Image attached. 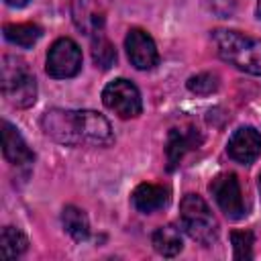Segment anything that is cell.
Segmentation results:
<instances>
[{
    "label": "cell",
    "instance_id": "cell-11",
    "mask_svg": "<svg viewBox=\"0 0 261 261\" xmlns=\"http://www.w3.org/2000/svg\"><path fill=\"white\" fill-rule=\"evenodd\" d=\"M202 143V135L194 126H181V128H171L167 135L165 143V157H167V169H175L179 161L184 159L186 153L198 149Z\"/></svg>",
    "mask_w": 261,
    "mask_h": 261
},
{
    "label": "cell",
    "instance_id": "cell-1",
    "mask_svg": "<svg viewBox=\"0 0 261 261\" xmlns=\"http://www.w3.org/2000/svg\"><path fill=\"white\" fill-rule=\"evenodd\" d=\"M212 39L222 61L245 73L261 75V39L232 29H218Z\"/></svg>",
    "mask_w": 261,
    "mask_h": 261
},
{
    "label": "cell",
    "instance_id": "cell-16",
    "mask_svg": "<svg viewBox=\"0 0 261 261\" xmlns=\"http://www.w3.org/2000/svg\"><path fill=\"white\" fill-rule=\"evenodd\" d=\"M61 224L65 228V232L73 239V241H86L90 237V220L86 216L84 210L75 208V206H65L61 212Z\"/></svg>",
    "mask_w": 261,
    "mask_h": 261
},
{
    "label": "cell",
    "instance_id": "cell-18",
    "mask_svg": "<svg viewBox=\"0 0 261 261\" xmlns=\"http://www.w3.org/2000/svg\"><path fill=\"white\" fill-rule=\"evenodd\" d=\"M29 247L27 237L22 234V230L14 228V226H4L2 234H0V253L4 259H16L20 257Z\"/></svg>",
    "mask_w": 261,
    "mask_h": 261
},
{
    "label": "cell",
    "instance_id": "cell-3",
    "mask_svg": "<svg viewBox=\"0 0 261 261\" xmlns=\"http://www.w3.org/2000/svg\"><path fill=\"white\" fill-rule=\"evenodd\" d=\"M179 224L196 243L210 247L218 241V220L198 194H186L179 202Z\"/></svg>",
    "mask_w": 261,
    "mask_h": 261
},
{
    "label": "cell",
    "instance_id": "cell-10",
    "mask_svg": "<svg viewBox=\"0 0 261 261\" xmlns=\"http://www.w3.org/2000/svg\"><path fill=\"white\" fill-rule=\"evenodd\" d=\"M226 153L237 163L251 165L261 155V133L255 126L237 128L226 143Z\"/></svg>",
    "mask_w": 261,
    "mask_h": 261
},
{
    "label": "cell",
    "instance_id": "cell-4",
    "mask_svg": "<svg viewBox=\"0 0 261 261\" xmlns=\"http://www.w3.org/2000/svg\"><path fill=\"white\" fill-rule=\"evenodd\" d=\"M102 102L108 110L118 114L120 118H135L143 110V100L139 88L124 77L112 80L102 90Z\"/></svg>",
    "mask_w": 261,
    "mask_h": 261
},
{
    "label": "cell",
    "instance_id": "cell-6",
    "mask_svg": "<svg viewBox=\"0 0 261 261\" xmlns=\"http://www.w3.org/2000/svg\"><path fill=\"white\" fill-rule=\"evenodd\" d=\"M210 194L214 196L218 208L224 212L228 220H241L247 210L243 202V192L234 173H220L210 184Z\"/></svg>",
    "mask_w": 261,
    "mask_h": 261
},
{
    "label": "cell",
    "instance_id": "cell-23",
    "mask_svg": "<svg viewBox=\"0 0 261 261\" xmlns=\"http://www.w3.org/2000/svg\"><path fill=\"white\" fill-rule=\"evenodd\" d=\"M255 14H257V18L261 20V0H257V10H255Z\"/></svg>",
    "mask_w": 261,
    "mask_h": 261
},
{
    "label": "cell",
    "instance_id": "cell-17",
    "mask_svg": "<svg viewBox=\"0 0 261 261\" xmlns=\"http://www.w3.org/2000/svg\"><path fill=\"white\" fill-rule=\"evenodd\" d=\"M43 35V29L33 22L4 24V39L16 47H33Z\"/></svg>",
    "mask_w": 261,
    "mask_h": 261
},
{
    "label": "cell",
    "instance_id": "cell-9",
    "mask_svg": "<svg viewBox=\"0 0 261 261\" xmlns=\"http://www.w3.org/2000/svg\"><path fill=\"white\" fill-rule=\"evenodd\" d=\"M77 133L80 145L92 147H106L114 141L112 126L104 114L96 110H77Z\"/></svg>",
    "mask_w": 261,
    "mask_h": 261
},
{
    "label": "cell",
    "instance_id": "cell-20",
    "mask_svg": "<svg viewBox=\"0 0 261 261\" xmlns=\"http://www.w3.org/2000/svg\"><path fill=\"white\" fill-rule=\"evenodd\" d=\"M218 75H214V73H196V75H192L190 80H188V90L192 92V94H198V96H208V94H212V92H216L218 90Z\"/></svg>",
    "mask_w": 261,
    "mask_h": 261
},
{
    "label": "cell",
    "instance_id": "cell-24",
    "mask_svg": "<svg viewBox=\"0 0 261 261\" xmlns=\"http://www.w3.org/2000/svg\"><path fill=\"white\" fill-rule=\"evenodd\" d=\"M257 188H259V192H261V173H259V179H257Z\"/></svg>",
    "mask_w": 261,
    "mask_h": 261
},
{
    "label": "cell",
    "instance_id": "cell-7",
    "mask_svg": "<svg viewBox=\"0 0 261 261\" xmlns=\"http://www.w3.org/2000/svg\"><path fill=\"white\" fill-rule=\"evenodd\" d=\"M41 126L47 137L61 145L77 147L80 145V133H77V110H63V108H51L43 114Z\"/></svg>",
    "mask_w": 261,
    "mask_h": 261
},
{
    "label": "cell",
    "instance_id": "cell-13",
    "mask_svg": "<svg viewBox=\"0 0 261 261\" xmlns=\"http://www.w3.org/2000/svg\"><path fill=\"white\" fill-rule=\"evenodd\" d=\"M130 202L139 212L151 214V212L167 206L169 192H167V188L157 186V184H139L130 196Z\"/></svg>",
    "mask_w": 261,
    "mask_h": 261
},
{
    "label": "cell",
    "instance_id": "cell-12",
    "mask_svg": "<svg viewBox=\"0 0 261 261\" xmlns=\"http://www.w3.org/2000/svg\"><path fill=\"white\" fill-rule=\"evenodd\" d=\"M2 153H4L6 161H10L16 167L29 165L35 159L33 151L29 149V145L22 139V135L18 133V128L12 126L8 120H2Z\"/></svg>",
    "mask_w": 261,
    "mask_h": 261
},
{
    "label": "cell",
    "instance_id": "cell-19",
    "mask_svg": "<svg viewBox=\"0 0 261 261\" xmlns=\"http://www.w3.org/2000/svg\"><path fill=\"white\" fill-rule=\"evenodd\" d=\"M92 59L98 67L108 69L116 61V49L114 45L104 37V31L92 35Z\"/></svg>",
    "mask_w": 261,
    "mask_h": 261
},
{
    "label": "cell",
    "instance_id": "cell-21",
    "mask_svg": "<svg viewBox=\"0 0 261 261\" xmlns=\"http://www.w3.org/2000/svg\"><path fill=\"white\" fill-rule=\"evenodd\" d=\"M230 243L234 249V259H251L253 257V232L251 230H232Z\"/></svg>",
    "mask_w": 261,
    "mask_h": 261
},
{
    "label": "cell",
    "instance_id": "cell-2",
    "mask_svg": "<svg viewBox=\"0 0 261 261\" xmlns=\"http://www.w3.org/2000/svg\"><path fill=\"white\" fill-rule=\"evenodd\" d=\"M2 94L8 104L16 108H29L37 100V80L29 69V63L16 55H4L0 65Z\"/></svg>",
    "mask_w": 261,
    "mask_h": 261
},
{
    "label": "cell",
    "instance_id": "cell-14",
    "mask_svg": "<svg viewBox=\"0 0 261 261\" xmlns=\"http://www.w3.org/2000/svg\"><path fill=\"white\" fill-rule=\"evenodd\" d=\"M75 27L86 35H96L104 31V12L94 0H75L71 6Z\"/></svg>",
    "mask_w": 261,
    "mask_h": 261
},
{
    "label": "cell",
    "instance_id": "cell-5",
    "mask_svg": "<svg viewBox=\"0 0 261 261\" xmlns=\"http://www.w3.org/2000/svg\"><path fill=\"white\" fill-rule=\"evenodd\" d=\"M45 69L55 80H67V77L77 75L80 69H82V49H80V45L69 37L57 39L47 51Z\"/></svg>",
    "mask_w": 261,
    "mask_h": 261
},
{
    "label": "cell",
    "instance_id": "cell-15",
    "mask_svg": "<svg viewBox=\"0 0 261 261\" xmlns=\"http://www.w3.org/2000/svg\"><path fill=\"white\" fill-rule=\"evenodd\" d=\"M151 243H153V249L159 255H163V257H175L184 249L181 230L175 224H163V226H159L153 232Z\"/></svg>",
    "mask_w": 261,
    "mask_h": 261
},
{
    "label": "cell",
    "instance_id": "cell-22",
    "mask_svg": "<svg viewBox=\"0 0 261 261\" xmlns=\"http://www.w3.org/2000/svg\"><path fill=\"white\" fill-rule=\"evenodd\" d=\"M8 6H16V8H20V6H24V4H29V0H4Z\"/></svg>",
    "mask_w": 261,
    "mask_h": 261
},
{
    "label": "cell",
    "instance_id": "cell-8",
    "mask_svg": "<svg viewBox=\"0 0 261 261\" xmlns=\"http://www.w3.org/2000/svg\"><path fill=\"white\" fill-rule=\"evenodd\" d=\"M124 49L128 55V61L137 69H153L159 63V51L151 35L143 29H130L124 37Z\"/></svg>",
    "mask_w": 261,
    "mask_h": 261
}]
</instances>
